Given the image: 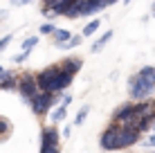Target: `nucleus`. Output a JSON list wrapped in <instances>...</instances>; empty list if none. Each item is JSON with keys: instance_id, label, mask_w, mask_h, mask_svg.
Returning <instances> with one entry per match:
<instances>
[{"instance_id": "nucleus-3", "label": "nucleus", "mask_w": 155, "mask_h": 153, "mask_svg": "<svg viewBox=\"0 0 155 153\" xmlns=\"http://www.w3.org/2000/svg\"><path fill=\"white\" fill-rule=\"evenodd\" d=\"M16 90L23 95L27 101H31V99L38 95V88H36V77H34V75H23V77L18 79V83H16Z\"/></svg>"}, {"instance_id": "nucleus-25", "label": "nucleus", "mask_w": 155, "mask_h": 153, "mask_svg": "<svg viewBox=\"0 0 155 153\" xmlns=\"http://www.w3.org/2000/svg\"><path fill=\"white\" fill-rule=\"evenodd\" d=\"M70 104H72V97H70V95H65V97H63V104H61V106L65 108V106H70Z\"/></svg>"}, {"instance_id": "nucleus-9", "label": "nucleus", "mask_w": 155, "mask_h": 153, "mask_svg": "<svg viewBox=\"0 0 155 153\" xmlns=\"http://www.w3.org/2000/svg\"><path fill=\"white\" fill-rule=\"evenodd\" d=\"M81 65H83V61H81V59H72V56H70V59H65V61L61 63V65H58V70L65 72V75H70V77H74L79 70H81Z\"/></svg>"}, {"instance_id": "nucleus-8", "label": "nucleus", "mask_w": 155, "mask_h": 153, "mask_svg": "<svg viewBox=\"0 0 155 153\" xmlns=\"http://www.w3.org/2000/svg\"><path fill=\"white\" fill-rule=\"evenodd\" d=\"M58 138H61V133L56 131V126H47V128H43V146H56L58 144Z\"/></svg>"}, {"instance_id": "nucleus-18", "label": "nucleus", "mask_w": 155, "mask_h": 153, "mask_svg": "<svg viewBox=\"0 0 155 153\" xmlns=\"http://www.w3.org/2000/svg\"><path fill=\"white\" fill-rule=\"evenodd\" d=\"M36 43H38V36H31V38H27V41L23 43V52H29Z\"/></svg>"}, {"instance_id": "nucleus-23", "label": "nucleus", "mask_w": 155, "mask_h": 153, "mask_svg": "<svg viewBox=\"0 0 155 153\" xmlns=\"http://www.w3.org/2000/svg\"><path fill=\"white\" fill-rule=\"evenodd\" d=\"M58 151H61V149H58V144L56 146H43V149H41V153H58Z\"/></svg>"}, {"instance_id": "nucleus-10", "label": "nucleus", "mask_w": 155, "mask_h": 153, "mask_svg": "<svg viewBox=\"0 0 155 153\" xmlns=\"http://www.w3.org/2000/svg\"><path fill=\"white\" fill-rule=\"evenodd\" d=\"M16 83H18V79L9 70H5V75H0V88L2 90H16Z\"/></svg>"}, {"instance_id": "nucleus-2", "label": "nucleus", "mask_w": 155, "mask_h": 153, "mask_svg": "<svg viewBox=\"0 0 155 153\" xmlns=\"http://www.w3.org/2000/svg\"><path fill=\"white\" fill-rule=\"evenodd\" d=\"M137 142H140V131L135 126H119V131H117V151L128 149Z\"/></svg>"}, {"instance_id": "nucleus-11", "label": "nucleus", "mask_w": 155, "mask_h": 153, "mask_svg": "<svg viewBox=\"0 0 155 153\" xmlns=\"http://www.w3.org/2000/svg\"><path fill=\"white\" fill-rule=\"evenodd\" d=\"M54 41H56V45H63V43H68V41L72 38V32H68V29H61V27H56L54 32Z\"/></svg>"}, {"instance_id": "nucleus-24", "label": "nucleus", "mask_w": 155, "mask_h": 153, "mask_svg": "<svg viewBox=\"0 0 155 153\" xmlns=\"http://www.w3.org/2000/svg\"><path fill=\"white\" fill-rule=\"evenodd\" d=\"M43 16H45L47 20H54V18H56L54 12H52V9H47V7H43Z\"/></svg>"}, {"instance_id": "nucleus-21", "label": "nucleus", "mask_w": 155, "mask_h": 153, "mask_svg": "<svg viewBox=\"0 0 155 153\" xmlns=\"http://www.w3.org/2000/svg\"><path fill=\"white\" fill-rule=\"evenodd\" d=\"M56 27H54V25H52V23H45V25H43V27H41V34H52V32H54Z\"/></svg>"}, {"instance_id": "nucleus-17", "label": "nucleus", "mask_w": 155, "mask_h": 153, "mask_svg": "<svg viewBox=\"0 0 155 153\" xmlns=\"http://www.w3.org/2000/svg\"><path fill=\"white\" fill-rule=\"evenodd\" d=\"M81 41H83V36H72L68 43H63V45H58V47H63V50H68V47H77V45H81Z\"/></svg>"}, {"instance_id": "nucleus-16", "label": "nucleus", "mask_w": 155, "mask_h": 153, "mask_svg": "<svg viewBox=\"0 0 155 153\" xmlns=\"http://www.w3.org/2000/svg\"><path fill=\"white\" fill-rule=\"evenodd\" d=\"M63 119H65V108H63V106H58L56 110H54V113H52V122H63Z\"/></svg>"}, {"instance_id": "nucleus-19", "label": "nucleus", "mask_w": 155, "mask_h": 153, "mask_svg": "<svg viewBox=\"0 0 155 153\" xmlns=\"http://www.w3.org/2000/svg\"><path fill=\"white\" fill-rule=\"evenodd\" d=\"M0 133H2V135L9 133V122H7L5 117H0Z\"/></svg>"}, {"instance_id": "nucleus-20", "label": "nucleus", "mask_w": 155, "mask_h": 153, "mask_svg": "<svg viewBox=\"0 0 155 153\" xmlns=\"http://www.w3.org/2000/svg\"><path fill=\"white\" fill-rule=\"evenodd\" d=\"M12 38H14L12 34H7V36H5V38H0V52H2V50H5V47H7L9 43H12Z\"/></svg>"}, {"instance_id": "nucleus-5", "label": "nucleus", "mask_w": 155, "mask_h": 153, "mask_svg": "<svg viewBox=\"0 0 155 153\" xmlns=\"http://www.w3.org/2000/svg\"><path fill=\"white\" fill-rule=\"evenodd\" d=\"M58 75V65H50L45 68V70L38 72V77H36V88H38V92H47V88H50V83L56 79Z\"/></svg>"}, {"instance_id": "nucleus-12", "label": "nucleus", "mask_w": 155, "mask_h": 153, "mask_svg": "<svg viewBox=\"0 0 155 153\" xmlns=\"http://www.w3.org/2000/svg\"><path fill=\"white\" fill-rule=\"evenodd\" d=\"M137 75H140L142 79H146L151 86H155V65H146V68H142Z\"/></svg>"}, {"instance_id": "nucleus-13", "label": "nucleus", "mask_w": 155, "mask_h": 153, "mask_svg": "<svg viewBox=\"0 0 155 153\" xmlns=\"http://www.w3.org/2000/svg\"><path fill=\"white\" fill-rule=\"evenodd\" d=\"M110 38H113V32L108 29V32H106L104 36H99V38H97V41H94V43H92V52H99V50H101V47H104L106 43H108Z\"/></svg>"}, {"instance_id": "nucleus-4", "label": "nucleus", "mask_w": 155, "mask_h": 153, "mask_svg": "<svg viewBox=\"0 0 155 153\" xmlns=\"http://www.w3.org/2000/svg\"><path fill=\"white\" fill-rule=\"evenodd\" d=\"M29 104H31L34 115H45L47 110L52 108V104H54V95H50V92H38Z\"/></svg>"}, {"instance_id": "nucleus-6", "label": "nucleus", "mask_w": 155, "mask_h": 153, "mask_svg": "<svg viewBox=\"0 0 155 153\" xmlns=\"http://www.w3.org/2000/svg\"><path fill=\"white\" fill-rule=\"evenodd\" d=\"M117 131H119V126L110 124L108 128L101 133V149L104 151H117Z\"/></svg>"}, {"instance_id": "nucleus-15", "label": "nucleus", "mask_w": 155, "mask_h": 153, "mask_svg": "<svg viewBox=\"0 0 155 153\" xmlns=\"http://www.w3.org/2000/svg\"><path fill=\"white\" fill-rule=\"evenodd\" d=\"M88 113H90V106H83L81 110H79V113H77V117H74V124H83L85 122V117H88Z\"/></svg>"}, {"instance_id": "nucleus-27", "label": "nucleus", "mask_w": 155, "mask_h": 153, "mask_svg": "<svg viewBox=\"0 0 155 153\" xmlns=\"http://www.w3.org/2000/svg\"><path fill=\"white\" fill-rule=\"evenodd\" d=\"M151 14H153V18H155V2L151 5Z\"/></svg>"}, {"instance_id": "nucleus-22", "label": "nucleus", "mask_w": 155, "mask_h": 153, "mask_svg": "<svg viewBox=\"0 0 155 153\" xmlns=\"http://www.w3.org/2000/svg\"><path fill=\"white\" fill-rule=\"evenodd\" d=\"M27 56H29V52H20V54H16V56H14V63H23L25 59H27Z\"/></svg>"}, {"instance_id": "nucleus-14", "label": "nucleus", "mask_w": 155, "mask_h": 153, "mask_svg": "<svg viewBox=\"0 0 155 153\" xmlns=\"http://www.w3.org/2000/svg\"><path fill=\"white\" fill-rule=\"evenodd\" d=\"M97 29H99V20L94 18L92 23H88V25H85V27H83V36H92V34H94V32H97Z\"/></svg>"}, {"instance_id": "nucleus-1", "label": "nucleus", "mask_w": 155, "mask_h": 153, "mask_svg": "<svg viewBox=\"0 0 155 153\" xmlns=\"http://www.w3.org/2000/svg\"><path fill=\"white\" fill-rule=\"evenodd\" d=\"M155 92V86L146 81V79H142L140 75H133L128 79V95H130L135 101H146L148 97Z\"/></svg>"}, {"instance_id": "nucleus-26", "label": "nucleus", "mask_w": 155, "mask_h": 153, "mask_svg": "<svg viewBox=\"0 0 155 153\" xmlns=\"http://www.w3.org/2000/svg\"><path fill=\"white\" fill-rule=\"evenodd\" d=\"M144 144H146V146H155V133L151 135V138H148L146 142H144Z\"/></svg>"}, {"instance_id": "nucleus-7", "label": "nucleus", "mask_w": 155, "mask_h": 153, "mask_svg": "<svg viewBox=\"0 0 155 153\" xmlns=\"http://www.w3.org/2000/svg\"><path fill=\"white\" fill-rule=\"evenodd\" d=\"M70 2H72V0H47L43 7L52 9V12H54V16L58 18V16H65V12L70 9Z\"/></svg>"}, {"instance_id": "nucleus-28", "label": "nucleus", "mask_w": 155, "mask_h": 153, "mask_svg": "<svg viewBox=\"0 0 155 153\" xmlns=\"http://www.w3.org/2000/svg\"><path fill=\"white\" fill-rule=\"evenodd\" d=\"M151 131H153V133H155V122H153V124H151Z\"/></svg>"}]
</instances>
